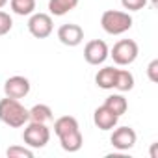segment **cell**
Instances as JSON below:
<instances>
[{"instance_id": "1", "label": "cell", "mask_w": 158, "mask_h": 158, "mask_svg": "<svg viewBox=\"0 0 158 158\" xmlns=\"http://www.w3.org/2000/svg\"><path fill=\"white\" fill-rule=\"evenodd\" d=\"M54 134L60 138L61 149L67 152H76L82 149L84 136L80 132L78 121L73 115H61L54 121Z\"/></svg>"}, {"instance_id": "2", "label": "cell", "mask_w": 158, "mask_h": 158, "mask_svg": "<svg viewBox=\"0 0 158 158\" xmlns=\"http://www.w3.org/2000/svg\"><path fill=\"white\" fill-rule=\"evenodd\" d=\"M0 121L11 128H21L30 121L28 110L19 102V99H0Z\"/></svg>"}, {"instance_id": "3", "label": "cell", "mask_w": 158, "mask_h": 158, "mask_svg": "<svg viewBox=\"0 0 158 158\" xmlns=\"http://www.w3.org/2000/svg\"><path fill=\"white\" fill-rule=\"evenodd\" d=\"M101 26L110 35H121L132 28V17L128 15V11L106 10L101 15Z\"/></svg>"}, {"instance_id": "4", "label": "cell", "mask_w": 158, "mask_h": 158, "mask_svg": "<svg viewBox=\"0 0 158 158\" xmlns=\"http://www.w3.org/2000/svg\"><path fill=\"white\" fill-rule=\"evenodd\" d=\"M23 139H24V145L30 147V149H43L50 141V130H48L47 123L30 121L24 127Z\"/></svg>"}, {"instance_id": "5", "label": "cell", "mask_w": 158, "mask_h": 158, "mask_svg": "<svg viewBox=\"0 0 158 158\" xmlns=\"http://www.w3.org/2000/svg\"><path fill=\"white\" fill-rule=\"evenodd\" d=\"M138 54H139V48L134 39H121L110 50V56L115 65H130L136 61Z\"/></svg>"}, {"instance_id": "6", "label": "cell", "mask_w": 158, "mask_h": 158, "mask_svg": "<svg viewBox=\"0 0 158 158\" xmlns=\"http://www.w3.org/2000/svg\"><path fill=\"white\" fill-rule=\"evenodd\" d=\"M54 30L52 17L48 13H32L28 19V32L35 39H47Z\"/></svg>"}, {"instance_id": "7", "label": "cell", "mask_w": 158, "mask_h": 158, "mask_svg": "<svg viewBox=\"0 0 158 158\" xmlns=\"http://www.w3.org/2000/svg\"><path fill=\"white\" fill-rule=\"evenodd\" d=\"M110 56V48L102 39H91L84 47V60L89 65H101Z\"/></svg>"}, {"instance_id": "8", "label": "cell", "mask_w": 158, "mask_h": 158, "mask_svg": "<svg viewBox=\"0 0 158 158\" xmlns=\"http://www.w3.org/2000/svg\"><path fill=\"white\" fill-rule=\"evenodd\" d=\"M58 39L65 47H78L84 41V30L80 24H74V23L61 24L58 28Z\"/></svg>"}, {"instance_id": "9", "label": "cell", "mask_w": 158, "mask_h": 158, "mask_svg": "<svg viewBox=\"0 0 158 158\" xmlns=\"http://www.w3.org/2000/svg\"><path fill=\"white\" fill-rule=\"evenodd\" d=\"M4 93L6 97L11 99H24L30 93V80L26 76H19V74L10 76L4 82Z\"/></svg>"}, {"instance_id": "10", "label": "cell", "mask_w": 158, "mask_h": 158, "mask_svg": "<svg viewBox=\"0 0 158 158\" xmlns=\"http://www.w3.org/2000/svg\"><path fill=\"white\" fill-rule=\"evenodd\" d=\"M136 139H138V136H136L134 128H130V127H119L110 136V143L117 151H128V149H132L136 145Z\"/></svg>"}, {"instance_id": "11", "label": "cell", "mask_w": 158, "mask_h": 158, "mask_svg": "<svg viewBox=\"0 0 158 158\" xmlns=\"http://www.w3.org/2000/svg\"><path fill=\"white\" fill-rule=\"evenodd\" d=\"M117 121H119V117H117L112 110H108L104 104L99 106V108L93 112V123H95V127L101 128V130H112V128H115Z\"/></svg>"}, {"instance_id": "12", "label": "cell", "mask_w": 158, "mask_h": 158, "mask_svg": "<svg viewBox=\"0 0 158 158\" xmlns=\"http://www.w3.org/2000/svg\"><path fill=\"white\" fill-rule=\"evenodd\" d=\"M115 76H117L115 67H102L95 74V84L101 89H114L115 88Z\"/></svg>"}, {"instance_id": "13", "label": "cell", "mask_w": 158, "mask_h": 158, "mask_svg": "<svg viewBox=\"0 0 158 158\" xmlns=\"http://www.w3.org/2000/svg\"><path fill=\"white\" fill-rule=\"evenodd\" d=\"M78 6V0H48V11L54 17H63Z\"/></svg>"}, {"instance_id": "14", "label": "cell", "mask_w": 158, "mask_h": 158, "mask_svg": "<svg viewBox=\"0 0 158 158\" xmlns=\"http://www.w3.org/2000/svg\"><path fill=\"white\" fill-rule=\"evenodd\" d=\"M104 106L108 108V110H112L117 117H121L125 112H127V108H128V102H127V99L121 95V93H114V95H110V97H106V101H104Z\"/></svg>"}, {"instance_id": "15", "label": "cell", "mask_w": 158, "mask_h": 158, "mask_svg": "<svg viewBox=\"0 0 158 158\" xmlns=\"http://www.w3.org/2000/svg\"><path fill=\"white\" fill-rule=\"evenodd\" d=\"M134 88V74L127 69H117V76H115V88L117 91L125 93V91H130Z\"/></svg>"}, {"instance_id": "16", "label": "cell", "mask_w": 158, "mask_h": 158, "mask_svg": "<svg viewBox=\"0 0 158 158\" xmlns=\"http://www.w3.org/2000/svg\"><path fill=\"white\" fill-rule=\"evenodd\" d=\"M28 114H30V121H37V123H48L54 117L50 106L47 104H35L28 110Z\"/></svg>"}, {"instance_id": "17", "label": "cell", "mask_w": 158, "mask_h": 158, "mask_svg": "<svg viewBox=\"0 0 158 158\" xmlns=\"http://www.w3.org/2000/svg\"><path fill=\"white\" fill-rule=\"evenodd\" d=\"M10 6H11V11L15 15H32L34 10H35V0H10Z\"/></svg>"}, {"instance_id": "18", "label": "cell", "mask_w": 158, "mask_h": 158, "mask_svg": "<svg viewBox=\"0 0 158 158\" xmlns=\"http://www.w3.org/2000/svg\"><path fill=\"white\" fill-rule=\"evenodd\" d=\"M8 158H34V151L30 147H21V145H13L6 151Z\"/></svg>"}, {"instance_id": "19", "label": "cell", "mask_w": 158, "mask_h": 158, "mask_svg": "<svg viewBox=\"0 0 158 158\" xmlns=\"http://www.w3.org/2000/svg\"><path fill=\"white\" fill-rule=\"evenodd\" d=\"M11 28H13V19H11V15L0 10V35L10 34Z\"/></svg>"}, {"instance_id": "20", "label": "cell", "mask_w": 158, "mask_h": 158, "mask_svg": "<svg viewBox=\"0 0 158 158\" xmlns=\"http://www.w3.org/2000/svg\"><path fill=\"white\" fill-rule=\"evenodd\" d=\"M121 6L128 11H139L147 6V0H121Z\"/></svg>"}, {"instance_id": "21", "label": "cell", "mask_w": 158, "mask_h": 158, "mask_svg": "<svg viewBox=\"0 0 158 158\" xmlns=\"http://www.w3.org/2000/svg\"><path fill=\"white\" fill-rule=\"evenodd\" d=\"M147 76L151 82H158V60H152L147 65Z\"/></svg>"}, {"instance_id": "22", "label": "cell", "mask_w": 158, "mask_h": 158, "mask_svg": "<svg viewBox=\"0 0 158 158\" xmlns=\"http://www.w3.org/2000/svg\"><path fill=\"white\" fill-rule=\"evenodd\" d=\"M8 2H10V0H0V10H2V8L8 4Z\"/></svg>"}]
</instances>
